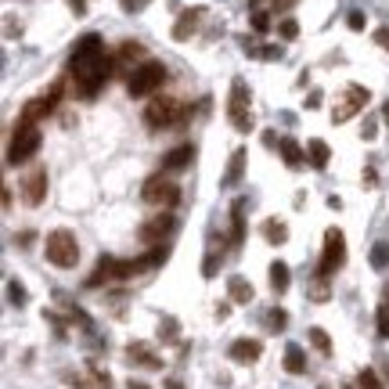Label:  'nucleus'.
I'll return each instance as SVG.
<instances>
[{
	"mask_svg": "<svg viewBox=\"0 0 389 389\" xmlns=\"http://www.w3.org/2000/svg\"><path fill=\"white\" fill-rule=\"evenodd\" d=\"M69 73H73V83H76V94H79V98H94L101 86L108 83L112 61H108L105 43H101L98 33H86V36L76 43V47H73Z\"/></svg>",
	"mask_w": 389,
	"mask_h": 389,
	"instance_id": "obj_1",
	"label": "nucleus"
},
{
	"mask_svg": "<svg viewBox=\"0 0 389 389\" xmlns=\"http://www.w3.org/2000/svg\"><path fill=\"white\" fill-rule=\"evenodd\" d=\"M43 256H47L54 267L73 270V267L79 264V242H76V234L65 231V227H61V231H51L47 242H43Z\"/></svg>",
	"mask_w": 389,
	"mask_h": 389,
	"instance_id": "obj_2",
	"label": "nucleus"
},
{
	"mask_svg": "<svg viewBox=\"0 0 389 389\" xmlns=\"http://www.w3.org/2000/svg\"><path fill=\"white\" fill-rule=\"evenodd\" d=\"M227 119H231V126L238 130V134H249V130L256 126V119H252V94H249L245 79H234V83H231Z\"/></svg>",
	"mask_w": 389,
	"mask_h": 389,
	"instance_id": "obj_3",
	"label": "nucleus"
},
{
	"mask_svg": "<svg viewBox=\"0 0 389 389\" xmlns=\"http://www.w3.org/2000/svg\"><path fill=\"white\" fill-rule=\"evenodd\" d=\"M162 83H166V65H162V61H155V58H148V61H141L137 69L130 73L126 91L134 94V98H148V94H155Z\"/></svg>",
	"mask_w": 389,
	"mask_h": 389,
	"instance_id": "obj_4",
	"label": "nucleus"
},
{
	"mask_svg": "<svg viewBox=\"0 0 389 389\" xmlns=\"http://www.w3.org/2000/svg\"><path fill=\"white\" fill-rule=\"evenodd\" d=\"M40 151V126L36 123H22L15 126V134H11V148H8V166H22V162H29L33 155Z\"/></svg>",
	"mask_w": 389,
	"mask_h": 389,
	"instance_id": "obj_5",
	"label": "nucleus"
},
{
	"mask_svg": "<svg viewBox=\"0 0 389 389\" xmlns=\"http://www.w3.org/2000/svg\"><path fill=\"white\" fill-rule=\"evenodd\" d=\"M141 199L148 202V206H177V199H181V188L173 184L169 177H162V173H155V177H148L144 181V188H141Z\"/></svg>",
	"mask_w": 389,
	"mask_h": 389,
	"instance_id": "obj_6",
	"label": "nucleus"
},
{
	"mask_svg": "<svg viewBox=\"0 0 389 389\" xmlns=\"http://www.w3.org/2000/svg\"><path fill=\"white\" fill-rule=\"evenodd\" d=\"M346 264V234L339 227L324 231V252H321V274L332 277L339 267Z\"/></svg>",
	"mask_w": 389,
	"mask_h": 389,
	"instance_id": "obj_7",
	"label": "nucleus"
},
{
	"mask_svg": "<svg viewBox=\"0 0 389 389\" xmlns=\"http://www.w3.org/2000/svg\"><path fill=\"white\" fill-rule=\"evenodd\" d=\"M184 119V105H177L173 98H155L148 108H144V123L151 130H162V126H173Z\"/></svg>",
	"mask_w": 389,
	"mask_h": 389,
	"instance_id": "obj_8",
	"label": "nucleus"
},
{
	"mask_svg": "<svg viewBox=\"0 0 389 389\" xmlns=\"http://www.w3.org/2000/svg\"><path fill=\"white\" fill-rule=\"evenodd\" d=\"M367 101H372V94H367L364 86H346L342 98H339L335 108H332V123H350L357 112H364Z\"/></svg>",
	"mask_w": 389,
	"mask_h": 389,
	"instance_id": "obj_9",
	"label": "nucleus"
},
{
	"mask_svg": "<svg viewBox=\"0 0 389 389\" xmlns=\"http://www.w3.org/2000/svg\"><path fill=\"white\" fill-rule=\"evenodd\" d=\"M43 199H47V169L33 166L26 177H22V202H26V206H40Z\"/></svg>",
	"mask_w": 389,
	"mask_h": 389,
	"instance_id": "obj_10",
	"label": "nucleus"
},
{
	"mask_svg": "<svg viewBox=\"0 0 389 389\" xmlns=\"http://www.w3.org/2000/svg\"><path fill=\"white\" fill-rule=\"evenodd\" d=\"M173 227H177V220H173L169 213H162V216H155V220H148L141 227V242H162Z\"/></svg>",
	"mask_w": 389,
	"mask_h": 389,
	"instance_id": "obj_11",
	"label": "nucleus"
},
{
	"mask_svg": "<svg viewBox=\"0 0 389 389\" xmlns=\"http://www.w3.org/2000/svg\"><path fill=\"white\" fill-rule=\"evenodd\" d=\"M191 162H194V148L191 144H177L173 151H166V155H162V169H169V173H181Z\"/></svg>",
	"mask_w": 389,
	"mask_h": 389,
	"instance_id": "obj_12",
	"label": "nucleus"
},
{
	"mask_svg": "<svg viewBox=\"0 0 389 389\" xmlns=\"http://www.w3.org/2000/svg\"><path fill=\"white\" fill-rule=\"evenodd\" d=\"M259 353H264L259 339H234L231 342V360H238V364H252V360H259Z\"/></svg>",
	"mask_w": 389,
	"mask_h": 389,
	"instance_id": "obj_13",
	"label": "nucleus"
},
{
	"mask_svg": "<svg viewBox=\"0 0 389 389\" xmlns=\"http://www.w3.org/2000/svg\"><path fill=\"white\" fill-rule=\"evenodd\" d=\"M281 155H285V166L289 169H303V166H310L307 162V151H303V144L296 141V137H281Z\"/></svg>",
	"mask_w": 389,
	"mask_h": 389,
	"instance_id": "obj_14",
	"label": "nucleus"
},
{
	"mask_svg": "<svg viewBox=\"0 0 389 389\" xmlns=\"http://www.w3.org/2000/svg\"><path fill=\"white\" fill-rule=\"evenodd\" d=\"M199 18H202V8H191L177 18V26H173V40H188L194 29H199Z\"/></svg>",
	"mask_w": 389,
	"mask_h": 389,
	"instance_id": "obj_15",
	"label": "nucleus"
},
{
	"mask_svg": "<svg viewBox=\"0 0 389 389\" xmlns=\"http://www.w3.org/2000/svg\"><path fill=\"white\" fill-rule=\"evenodd\" d=\"M245 173V148H234L231 151V162H227V173H224V188H234Z\"/></svg>",
	"mask_w": 389,
	"mask_h": 389,
	"instance_id": "obj_16",
	"label": "nucleus"
},
{
	"mask_svg": "<svg viewBox=\"0 0 389 389\" xmlns=\"http://www.w3.org/2000/svg\"><path fill=\"white\" fill-rule=\"evenodd\" d=\"M289 285H292L289 264H285V259H274V264H270V289L281 296V292H289Z\"/></svg>",
	"mask_w": 389,
	"mask_h": 389,
	"instance_id": "obj_17",
	"label": "nucleus"
},
{
	"mask_svg": "<svg viewBox=\"0 0 389 389\" xmlns=\"http://www.w3.org/2000/svg\"><path fill=\"white\" fill-rule=\"evenodd\" d=\"M285 372L289 375H303V372H307V353H303V346H296V342L285 346Z\"/></svg>",
	"mask_w": 389,
	"mask_h": 389,
	"instance_id": "obj_18",
	"label": "nucleus"
},
{
	"mask_svg": "<svg viewBox=\"0 0 389 389\" xmlns=\"http://www.w3.org/2000/svg\"><path fill=\"white\" fill-rule=\"evenodd\" d=\"M264 238H267L270 245L289 242V224H285V220H277V216H270V220H264Z\"/></svg>",
	"mask_w": 389,
	"mask_h": 389,
	"instance_id": "obj_19",
	"label": "nucleus"
},
{
	"mask_svg": "<svg viewBox=\"0 0 389 389\" xmlns=\"http://www.w3.org/2000/svg\"><path fill=\"white\" fill-rule=\"evenodd\" d=\"M227 292H231V303H249L252 299V285H249L242 274L227 277Z\"/></svg>",
	"mask_w": 389,
	"mask_h": 389,
	"instance_id": "obj_20",
	"label": "nucleus"
},
{
	"mask_svg": "<svg viewBox=\"0 0 389 389\" xmlns=\"http://www.w3.org/2000/svg\"><path fill=\"white\" fill-rule=\"evenodd\" d=\"M328 155H332V151H328V144H324V141H310V144H307V162H310L314 169H324V166H328Z\"/></svg>",
	"mask_w": 389,
	"mask_h": 389,
	"instance_id": "obj_21",
	"label": "nucleus"
},
{
	"mask_svg": "<svg viewBox=\"0 0 389 389\" xmlns=\"http://www.w3.org/2000/svg\"><path fill=\"white\" fill-rule=\"evenodd\" d=\"M245 238V216H242V202L231 206V245H242Z\"/></svg>",
	"mask_w": 389,
	"mask_h": 389,
	"instance_id": "obj_22",
	"label": "nucleus"
},
{
	"mask_svg": "<svg viewBox=\"0 0 389 389\" xmlns=\"http://www.w3.org/2000/svg\"><path fill=\"white\" fill-rule=\"evenodd\" d=\"M126 357H130V360H137V364H144V367H162L159 357H155V353H148V346H141V342L126 346Z\"/></svg>",
	"mask_w": 389,
	"mask_h": 389,
	"instance_id": "obj_23",
	"label": "nucleus"
},
{
	"mask_svg": "<svg viewBox=\"0 0 389 389\" xmlns=\"http://www.w3.org/2000/svg\"><path fill=\"white\" fill-rule=\"evenodd\" d=\"M310 342H314L317 353H324V357L332 353V339H328V332H324V328H310Z\"/></svg>",
	"mask_w": 389,
	"mask_h": 389,
	"instance_id": "obj_24",
	"label": "nucleus"
},
{
	"mask_svg": "<svg viewBox=\"0 0 389 389\" xmlns=\"http://www.w3.org/2000/svg\"><path fill=\"white\" fill-rule=\"evenodd\" d=\"M119 61L126 65V61H148V58H144L141 43H123V47H119Z\"/></svg>",
	"mask_w": 389,
	"mask_h": 389,
	"instance_id": "obj_25",
	"label": "nucleus"
},
{
	"mask_svg": "<svg viewBox=\"0 0 389 389\" xmlns=\"http://www.w3.org/2000/svg\"><path fill=\"white\" fill-rule=\"evenodd\" d=\"M372 267H375V270H386V267H389V242H379V245L372 249Z\"/></svg>",
	"mask_w": 389,
	"mask_h": 389,
	"instance_id": "obj_26",
	"label": "nucleus"
},
{
	"mask_svg": "<svg viewBox=\"0 0 389 389\" xmlns=\"http://www.w3.org/2000/svg\"><path fill=\"white\" fill-rule=\"evenodd\" d=\"M310 296L321 303V299H328V277H324L321 270H317V277H314V285H310Z\"/></svg>",
	"mask_w": 389,
	"mask_h": 389,
	"instance_id": "obj_27",
	"label": "nucleus"
},
{
	"mask_svg": "<svg viewBox=\"0 0 389 389\" xmlns=\"http://www.w3.org/2000/svg\"><path fill=\"white\" fill-rule=\"evenodd\" d=\"M357 386L360 389H382V382H379V375L372 372V367H364V372L357 375Z\"/></svg>",
	"mask_w": 389,
	"mask_h": 389,
	"instance_id": "obj_28",
	"label": "nucleus"
},
{
	"mask_svg": "<svg viewBox=\"0 0 389 389\" xmlns=\"http://www.w3.org/2000/svg\"><path fill=\"white\" fill-rule=\"evenodd\" d=\"M277 33H281V40H296V36H299V22H296V18H281Z\"/></svg>",
	"mask_w": 389,
	"mask_h": 389,
	"instance_id": "obj_29",
	"label": "nucleus"
},
{
	"mask_svg": "<svg viewBox=\"0 0 389 389\" xmlns=\"http://www.w3.org/2000/svg\"><path fill=\"white\" fill-rule=\"evenodd\" d=\"M159 339H162V342H177V321H173V317H166V321L159 324Z\"/></svg>",
	"mask_w": 389,
	"mask_h": 389,
	"instance_id": "obj_30",
	"label": "nucleus"
},
{
	"mask_svg": "<svg viewBox=\"0 0 389 389\" xmlns=\"http://www.w3.org/2000/svg\"><path fill=\"white\" fill-rule=\"evenodd\" d=\"M285 324H289V314H285V310H270V314H267V328H270V332H281Z\"/></svg>",
	"mask_w": 389,
	"mask_h": 389,
	"instance_id": "obj_31",
	"label": "nucleus"
},
{
	"mask_svg": "<svg viewBox=\"0 0 389 389\" xmlns=\"http://www.w3.org/2000/svg\"><path fill=\"white\" fill-rule=\"evenodd\" d=\"M252 29L256 33H267L270 29V15L267 11H252Z\"/></svg>",
	"mask_w": 389,
	"mask_h": 389,
	"instance_id": "obj_32",
	"label": "nucleus"
},
{
	"mask_svg": "<svg viewBox=\"0 0 389 389\" xmlns=\"http://www.w3.org/2000/svg\"><path fill=\"white\" fill-rule=\"evenodd\" d=\"M346 26H350L353 33H360V29L367 26V15H364V11H350V18H346Z\"/></svg>",
	"mask_w": 389,
	"mask_h": 389,
	"instance_id": "obj_33",
	"label": "nucleus"
},
{
	"mask_svg": "<svg viewBox=\"0 0 389 389\" xmlns=\"http://www.w3.org/2000/svg\"><path fill=\"white\" fill-rule=\"evenodd\" d=\"M379 335L389 339V307H386V303L379 307Z\"/></svg>",
	"mask_w": 389,
	"mask_h": 389,
	"instance_id": "obj_34",
	"label": "nucleus"
},
{
	"mask_svg": "<svg viewBox=\"0 0 389 389\" xmlns=\"http://www.w3.org/2000/svg\"><path fill=\"white\" fill-rule=\"evenodd\" d=\"M375 134H379V123H375L372 116H367V119H364V126H360V137H364V141H375Z\"/></svg>",
	"mask_w": 389,
	"mask_h": 389,
	"instance_id": "obj_35",
	"label": "nucleus"
},
{
	"mask_svg": "<svg viewBox=\"0 0 389 389\" xmlns=\"http://www.w3.org/2000/svg\"><path fill=\"white\" fill-rule=\"evenodd\" d=\"M8 292H11V303H26V289L18 281H8Z\"/></svg>",
	"mask_w": 389,
	"mask_h": 389,
	"instance_id": "obj_36",
	"label": "nucleus"
},
{
	"mask_svg": "<svg viewBox=\"0 0 389 389\" xmlns=\"http://www.w3.org/2000/svg\"><path fill=\"white\" fill-rule=\"evenodd\" d=\"M119 4H123V11H141L148 0H119Z\"/></svg>",
	"mask_w": 389,
	"mask_h": 389,
	"instance_id": "obj_37",
	"label": "nucleus"
},
{
	"mask_svg": "<svg viewBox=\"0 0 389 389\" xmlns=\"http://www.w3.org/2000/svg\"><path fill=\"white\" fill-rule=\"evenodd\" d=\"M375 43H379V47H389V29H379L375 33Z\"/></svg>",
	"mask_w": 389,
	"mask_h": 389,
	"instance_id": "obj_38",
	"label": "nucleus"
},
{
	"mask_svg": "<svg viewBox=\"0 0 389 389\" xmlns=\"http://www.w3.org/2000/svg\"><path fill=\"white\" fill-rule=\"evenodd\" d=\"M264 4H267V0H249V8H252V11H264Z\"/></svg>",
	"mask_w": 389,
	"mask_h": 389,
	"instance_id": "obj_39",
	"label": "nucleus"
},
{
	"mask_svg": "<svg viewBox=\"0 0 389 389\" xmlns=\"http://www.w3.org/2000/svg\"><path fill=\"white\" fill-rule=\"evenodd\" d=\"M166 389H184V386H181L177 379H166Z\"/></svg>",
	"mask_w": 389,
	"mask_h": 389,
	"instance_id": "obj_40",
	"label": "nucleus"
},
{
	"mask_svg": "<svg viewBox=\"0 0 389 389\" xmlns=\"http://www.w3.org/2000/svg\"><path fill=\"white\" fill-rule=\"evenodd\" d=\"M126 389H148V386H144V382H137V379H130V386H126Z\"/></svg>",
	"mask_w": 389,
	"mask_h": 389,
	"instance_id": "obj_41",
	"label": "nucleus"
},
{
	"mask_svg": "<svg viewBox=\"0 0 389 389\" xmlns=\"http://www.w3.org/2000/svg\"><path fill=\"white\" fill-rule=\"evenodd\" d=\"M382 123H386V126H389V101H386V105H382Z\"/></svg>",
	"mask_w": 389,
	"mask_h": 389,
	"instance_id": "obj_42",
	"label": "nucleus"
},
{
	"mask_svg": "<svg viewBox=\"0 0 389 389\" xmlns=\"http://www.w3.org/2000/svg\"><path fill=\"white\" fill-rule=\"evenodd\" d=\"M289 4H296V0H274V8H289Z\"/></svg>",
	"mask_w": 389,
	"mask_h": 389,
	"instance_id": "obj_43",
	"label": "nucleus"
},
{
	"mask_svg": "<svg viewBox=\"0 0 389 389\" xmlns=\"http://www.w3.org/2000/svg\"><path fill=\"white\" fill-rule=\"evenodd\" d=\"M321 389H328V386H321Z\"/></svg>",
	"mask_w": 389,
	"mask_h": 389,
	"instance_id": "obj_44",
	"label": "nucleus"
}]
</instances>
